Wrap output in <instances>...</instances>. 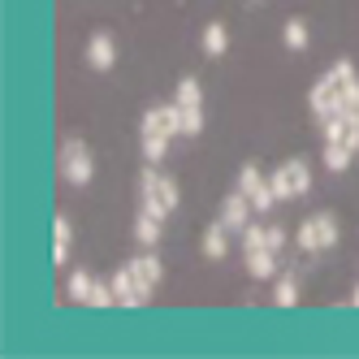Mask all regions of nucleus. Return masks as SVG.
Here are the masks:
<instances>
[{"label":"nucleus","instance_id":"nucleus-3","mask_svg":"<svg viewBox=\"0 0 359 359\" xmlns=\"http://www.w3.org/2000/svg\"><path fill=\"white\" fill-rule=\"evenodd\" d=\"M57 169L69 187H91V177H95V156H91V147L83 139H65L61 151H57Z\"/></svg>","mask_w":359,"mask_h":359},{"label":"nucleus","instance_id":"nucleus-11","mask_svg":"<svg viewBox=\"0 0 359 359\" xmlns=\"http://www.w3.org/2000/svg\"><path fill=\"white\" fill-rule=\"evenodd\" d=\"M87 65L100 69V74H109V69L117 65V43H113L109 31H95V35L87 39Z\"/></svg>","mask_w":359,"mask_h":359},{"label":"nucleus","instance_id":"nucleus-4","mask_svg":"<svg viewBox=\"0 0 359 359\" xmlns=\"http://www.w3.org/2000/svg\"><path fill=\"white\" fill-rule=\"evenodd\" d=\"M269 177H273L277 199H303L307 191H312V165H307V156H290V161H281Z\"/></svg>","mask_w":359,"mask_h":359},{"label":"nucleus","instance_id":"nucleus-26","mask_svg":"<svg viewBox=\"0 0 359 359\" xmlns=\"http://www.w3.org/2000/svg\"><path fill=\"white\" fill-rule=\"evenodd\" d=\"M351 303H355V307H359V286H355V294H351Z\"/></svg>","mask_w":359,"mask_h":359},{"label":"nucleus","instance_id":"nucleus-25","mask_svg":"<svg viewBox=\"0 0 359 359\" xmlns=\"http://www.w3.org/2000/svg\"><path fill=\"white\" fill-rule=\"evenodd\" d=\"M351 113H355V121H359V100H355V104H351Z\"/></svg>","mask_w":359,"mask_h":359},{"label":"nucleus","instance_id":"nucleus-23","mask_svg":"<svg viewBox=\"0 0 359 359\" xmlns=\"http://www.w3.org/2000/svg\"><path fill=\"white\" fill-rule=\"evenodd\" d=\"M113 303H117L113 281H95V286H91V299H87V307H113Z\"/></svg>","mask_w":359,"mask_h":359},{"label":"nucleus","instance_id":"nucleus-16","mask_svg":"<svg viewBox=\"0 0 359 359\" xmlns=\"http://www.w3.org/2000/svg\"><path fill=\"white\" fill-rule=\"evenodd\" d=\"M225 234H229V229L217 221V225H208V229H203V255H208V260H225V255H229V243H225Z\"/></svg>","mask_w":359,"mask_h":359},{"label":"nucleus","instance_id":"nucleus-20","mask_svg":"<svg viewBox=\"0 0 359 359\" xmlns=\"http://www.w3.org/2000/svg\"><path fill=\"white\" fill-rule=\"evenodd\" d=\"M225 48H229V31L221 27V22H208V27H203V53L225 57Z\"/></svg>","mask_w":359,"mask_h":359},{"label":"nucleus","instance_id":"nucleus-15","mask_svg":"<svg viewBox=\"0 0 359 359\" xmlns=\"http://www.w3.org/2000/svg\"><path fill=\"white\" fill-rule=\"evenodd\" d=\"M281 43H286L290 53H303V48L312 43V27H307V18H286V27H281Z\"/></svg>","mask_w":359,"mask_h":359},{"label":"nucleus","instance_id":"nucleus-18","mask_svg":"<svg viewBox=\"0 0 359 359\" xmlns=\"http://www.w3.org/2000/svg\"><path fill=\"white\" fill-rule=\"evenodd\" d=\"M247 273H251V277H260V281H264V277H273V273H277V251H273V247L247 251Z\"/></svg>","mask_w":359,"mask_h":359},{"label":"nucleus","instance_id":"nucleus-2","mask_svg":"<svg viewBox=\"0 0 359 359\" xmlns=\"http://www.w3.org/2000/svg\"><path fill=\"white\" fill-rule=\"evenodd\" d=\"M139 195H143V208L156 212V217H169V212L177 208V199H182V191H177V177L156 173V169H147V173L139 177Z\"/></svg>","mask_w":359,"mask_h":359},{"label":"nucleus","instance_id":"nucleus-14","mask_svg":"<svg viewBox=\"0 0 359 359\" xmlns=\"http://www.w3.org/2000/svg\"><path fill=\"white\" fill-rule=\"evenodd\" d=\"M161 229H165V217H156V212H139L135 217V243L139 247H156L161 243Z\"/></svg>","mask_w":359,"mask_h":359},{"label":"nucleus","instance_id":"nucleus-12","mask_svg":"<svg viewBox=\"0 0 359 359\" xmlns=\"http://www.w3.org/2000/svg\"><path fill=\"white\" fill-rule=\"evenodd\" d=\"M109 281H113V290H117V307H143V303H147V294L139 290V281H135L130 264H121Z\"/></svg>","mask_w":359,"mask_h":359},{"label":"nucleus","instance_id":"nucleus-27","mask_svg":"<svg viewBox=\"0 0 359 359\" xmlns=\"http://www.w3.org/2000/svg\"><path fill=\"white\" fill-rule=\"evenodd\" d=\"M251 5H260V0H251Z\"/></svg>","mask_w":359,"mask_h":359},{"label":"nucleus","instance_id":"nucleus-13","mask_svg":"<svg viewBox=\"0 0 359 359\" xmlns=\"http://www.w3.org/2000/svg\"><path fill=\"white\" fill-rule=\"evenodd\" d=\"M69 247H74V225L65 212L53 217V264H69Z\"/></svg>","mask_w":359,"mask_h":359},{"label":"nucleus","instance_id":"nucleus-9","mask_svg":"<svg viewBox=\"0 0 359 359\" xmlns=\"http://www.w3.org/2000/svg\"><path fill=\"white\" fill-rule=\"evenodd\" d=\"M251 208H255V203L234 187V191L221 199V225H225V229H247V225H251Z\"/></svg>","mask_w":359,"mask_h":359},{"label":"nucleus","instance_id":"nucleus-10","mask_svg":"<svg viewBox=\"0 0 359 359\" xmlns=\"http://www.w3.org/2000/svg\"><path fill=\"white\" fill-rule=\"evenodd\" d=\"M126 264H130V273H135V281H139V290L151 299V290H156V286H161V277H165V264H161L151 251L135 255V260H126Z\"/></svg>","mask_w":359,"mask_h":359},{"label":"nucleus","instance_id":"nucleus-7","mask_svg":"<svg viewBox=\"0 0 359 359\" xmlns=\"http://www.w3.org/2000/svg\"><path fill=\"white\" fill-rule=\"evenodd\" d=\"M238 191L255 203V212H269L277 203V191H273V177H264L255 165H243L238 169Z\"/></svg>","mask_w":359,"mask_h":359},{"label":"nucleus","instance_id":"nucleus-17","mask_svg":"<svg viewBox=\"0 0 359 359\" xmlns=\"http://www.w3.org/2000/svg\"><path fill=\"white\" fill-rule=\"evenodd\" d=\"M91 286H95V277H91L87 269H74V273L65 277V299H69V303H87V299H91Z\"/></svg>","mask_w":359,"mask_h":359},{"label":"nucleus","instance_id":"nucleus-24","mask_svg":"<svg viewBox=\"0 0 359 359\" xmlns=\"http://www.w3.org/2000/svg\"><path fill=\"white\" fill-rule=\"evenodd\" d=\"M269 247H273V251H281V247H286V229L269 225Z\"/></svg>","mask_w":359,"mask_h":359},{"label":"nucleus","instance_id":"nucleus-6","mask_svg":"<svg viewBox=\"0 0 359 359\" xmlns=\"http://www.w3.org/2000/svg\"><path fill=\"white\" fill-rule=\"evenodd\" d=\"M173 100L182 109V135H199L203 130V87H199V79H182Z\"/></svg>","mask_w":359,"mask_h":359},{"label":"nucleus","instance_id":"nucleus-1","mask_svg":"<svg viewBox=\"0 0 359 359\" xmlns=\"http://www.w3.org/2000/svg\"><path fill=\"white\" fill-rule=\"evenodd\" d=\"M359 100V74L346 57H338L325 74H320V83L307 91V109H312L316 126H329L338 113H351V104Z\"/></svg>","mask_w":359,"mask_h":359},{"label":"nucleus","instance_id":"nucleus-22","mask_svg":"<svg viewBox=\"0 0 359 359\" xmlns=\"http://www.w3.org/2000/svg\"><path fill=\"white\" fill-rule=\"evenodd\" d=\"M273 303H277V307H294V303H299V281H294V277H281L277 290H273Z\"/></svg>","mask_w":359,"mask_h":359},{"label":"nucleus","instance_id":"nucleus-5","mask_svg":"<svg viewBox=\"0 0 359 359\" xmlns=\"http://www.w3.org/2000/svg\"><path fill=\"white\" fill-rule=\"evenodd\" d=\"M338 234H342V225L333 212H312L303 225H299V247L303 251H329V247H338Z\"/></svg>","mask_w":359,"mask_h":359},{"label":"nucleus","instance_id":"nucleus-21","mask_svg":"<svg viewBox=\"0 0 359 359\" xmlns=\"http://www.w3.org/2000/svg\"><path fill=\"white\" fill-rule=\"evenodd\" d=\"M165 151H169V139H165V135H143V161H147V165L165 161Z\"/></svg>","mask_w":359,"mask_h":359},{"label":"nucleus","instance_id":"nucleus-8","mask_svg":"<svg viewBox=\"0 0 359 359\" xmlns=\"http://www.w3.org/2000/svg\"><path fill=\"white\" fill-rule=\"evenodd\" d=\"M177 130H182V109H177V100H173V104H151L143 113V135H165V139H173Z\"/></svg>","mask_w":359,"mask_h":359},{"label":"nucleus","instance_id":"nucleus-19","mask_svg":"<svg viewBox=\"0 0 359 359\" xmlns=\"http://www.w3.org/2000/svg\"><path fill=\"white\" fill-rule=\"evenodd\" d=\"M351 156H355V147L351 143H338V139H325V169H333V173H342L346 165H351Z\"/></svg>","mask_w":359,"mask_h":359}]
</instances>
